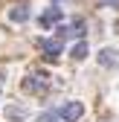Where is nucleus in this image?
<instances>
[{
    "label": "nucleus",
    "mask_w": 119,
    "mask_h": 122,
    "mask_svg": "<svg viewBox=\"0 0 119 122\" xmlns=\"http://www.w3.org/2000/svg\"><path fill=\"white\" fill-rule=\"evenodd\" d=\"M23 90H26V93H35V96L47 93V90H50V76L47 73H29L23 79Z\"/></svg>",
    "instance_id": "1"
},
{
    "label": "nucleus",
    "mask_w": 119,
    "mask_h": 122,
    "mask_svg": "<svg viewBox=\"0 0 119 122\" xmlns=\"http://www.w3.org/2000/svg\"><path fill=\"white\" fill-rule=\"evenodd\" d=\"M84 32H87V26H84V20L79 18V20H70V23H61V26H58V41H67V38H84Z\"/></svg>",
    "instance_id": "2"
},
{
    "label": "nucleus",
    "mask_w": 119,
    "mask_h": 122,
    "mask_svg": "<svg viewBox=\"0 0 119 122\" xmlns=\"http://www.w3.org/2000/svg\"><path fill=\"white\" fill-rule=\"evenodd\" d=\"M81 116H84V105L81 102H67V105H61V111H58V119L61 122H76Z\"/></svg>",
    "instance_id": "3"
},
{
    "label": "nucleus",
    "mask_w": 119,
    "mask_h": 122,
    "mask_svg": "<svg viewBox=\"0 0 119 122\" xmlns=\"http://www.w3.org/2000/svg\"><path fill=\"white\" fill-rule=\"evenodd\" d=\"M61 44H64V41H58V38H44V41H41L44 58H47V61H55L58 55H61Z\"/></svg>",
    "instance_id": "4"
},
{
    "label": "nucleus",
    "mask_w": 119,
    "mask_h": 122,
    "mask_svg": "<svg viewBox=\"0 0 119 122\" xmlns=\"http://www.w3.org/2000/svg\"><path fill=\"white\" fill-rule=\"evenodd\" d=\"M99 64L102 67H119V52L110 50V47H105V50L99 52Z\"/></svg>",
    "instance_id": "5"
},
{
    "label": "nucleus",
    "mask_w": 119,
    "mask_h": 122,
    "mask_svg": "<svg viewBox=\"0 0 119 122\" xmlns=\"http://www.w3.org/2000/svg\"><path fill=\"white\" fill-rule=\"evenodd\" d=\"M58 20H61V9H47L41 15V26L44 29H50V26H55Z\"/></svg>",
    "instance_id": "6"
},
{
    "label": "nucleus",
    "mask_w": 119,
    "mask_h": 122,
    "mask_svg": "<svg viewBox=\"0 0 119 122\" xmlns=\"http://www.w3.org/2000/svg\"><path fill=\"white\" fill-rule=\"evenodd\" d=\"M9 18H12L15 23H23V20L29 18V9H26V6H15V9L9 12Z\"/></svg>",
    "instance_id": "7"
},
{
    "label": "nucleus",
    "mask_w": 119,
    "mask_h": 122,
    "mask_svg": "<svg viewBox=\"0 0 119 122\" xmlns=\"http://www.w3.org/2000/svg\"><path fill=\"white\" fill-rule=\"evenodd\" d=\"M70 55L76 58V61L87 58V41H79V44H73V50H70Z\"/></svg>",
    "instance_id": "8"
},
{
    "label": "nucleus",
    "mask_w": 119,
    "mask_h": 122,
    "mask_svg": "<svg viewBox=\"0 0 119 122\" xmlns=\"http://www.w3.org/2000/svg\"><path fill=\"white\" fill-rule=\"evenodd\" d=\"M6 113H9V119H23V116H26V111H23V108H9Z\"/></svg>",
    "instance_id": "9"
},
{
    "label": "nucleus",
    "mask_w": 119,
    "mask_h": 122,
    "mask_svg": "<svg viewBox=\"0 0 119 122\" xmlns=\"http://www.w3.org/2000/svg\"><path fill=\"white\" fill-rule=\"evenodd\" d=\"M38 122H58V113H41Z\"/></svg>",
    "instance_id": "10"
},
{
    "label": "nucleus",
    "mask_w": 119,
    "mask_h": 122,
    "mask_svg": "<svg viewBox=\"0 0 119 122\" xmlns=\"http://www.w3.org/2000/svg\"><path fill=\"white\" fill-rule=\"evenodd\" d=\"M102 6H110V9H119V0H99Z\"/></svg>",
    "instance_id": "11"
},
{
    "label": "nucleus",
    "mask_w": 119,
    "mask_h": 122,
    "mask_svg": "<svg viewBox=\"0 0 119 122\" xmlns=\"http://www.w3.org/2000/svg\"><path fill=\"white\" fill-rule=\"evenodd\" d=\"M52 3H55V6H61V3H73V0H52Z\"/></svg>",
    "instance_id": "12"
}]
</instances>
